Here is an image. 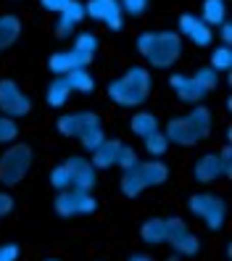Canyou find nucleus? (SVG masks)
Segmentation results:
<instances>
[{"mask_svg": "<svg viewBox=\"0 0 232 261\" xmlns=\"http://www.w3.org/2000/svg\"><path fill=\"white\" fill-rule=\"evenodd\" d=\"M193 80H195V85L209 95V93H214V90L219 87V71H214L211 66H200V69L193 74Z\"/></svg>", "mask_w": 232, "mask_h": 261, "instance_id": "28", "label": "nucleus"}, {"mask_svg": "<svg viewBox=\"0 0 232 261\" xmlns=\"http://www.w3.org/2000/svg\"><path fill=\"white\" fill-rule=\"evenodd\" d=\"M200 19H203L211 29L227 21V0H203L200 6Z\"/></svg>", "mask_w": 232, "mask_h": 261, "instance_id": "25", "label": "nucleus"}, {"mask_svg": "<svg viewBox=\"0 0 232 261\" xmlns=\"http://www.w3.org/2000/svg\"><path fill=\"white\" fill-rule=\"evenodd\" d=\"M143 145H145V153H148L150 159H161V156H166V150H169V140H166V135L161 129L148 135L145 140H143Z\"/></svg>", "mask_w": 232, "mask_h": 261, "instance_id": "27", "label": "nucleus"}, {"mask_svg": "<svg viewBox=\"0 0 232 261\" xmlns=\"http://www.w3.org/2000/svg\"><path fill=\"white\" fill-rule=\"evenodd\" d=\"M137 161H140V156H137V150L132 148V145H124L121 143V148H119V156H116V166L124 172V169H130V166H135Z\"/></svg>", "mask_w": 232, "mask_h": 261, "instance_id": "33", "label": "nucleus"}, {"mask_svg": "<svg viewBox=\"0 0 232 261\" xmlns=\"http://www.w3.org/2000/svg\"><path fill=\"white\" fill-rule=\"evenodd\" d=\"M76 140H80V145L87 150V153H92L95 150L103 140H106V132H103V124H95V127H90V129H85L80 137H76Z\"/></svg>", "mask_w": 232, "mask_h": 261, "instance_id": "29", "label": "nucleus"}, {"mask_svg": "<svg viewBox=\"0 0 232 261\" xmlns=\"http://www.w3.org/2000/svg\"><path fill=\"white\" fill-rule=\"evenodd\" d=\"M85 16L106 24L111 32H121V27H124V11H121L119 0H87Z\"/></svg>", "mask_w": 232, "mask_h": 261, "instance_id": "9", "label": "nucleus"}, {"mask_svg": "<svg viewBox=\"0 0 232 261\" xmlns=\"http://www.w3.org/2000/svg\"><path fill=\"white\" fill-rule=\"evenodd\" d=\"M140 240L145 245H164L166 243V219H148V222H143Z\"/></svg>", "mask_w": 232, "mask_h": 261, "instance_id": "24", "label": "nucleus"}, {"mask_svg": "<svg viewBox=\"0 0 232 261\" xmlns=\"http://www.w3.org/2000/svg\"><path fill=\"white\" fill-rule=\"evenodd\" d=\"M119 148H121V140H116V137H106V140L90 153V164L95 169H111V166H116Z\"/></svg>", "mask_w": 232, "mask_h": 261, "instance_id": "17", "label": "nucleus"}, {"mask_svg": "<svg viewBox=\"0 0 232 261\" xmlns=\"http://www.w3.org/2000/svg\"><path fill=\"white\" fill-rule=\"evenodd\" d=\"M137 53L150 69H172L182 58L185 40L172 32V29H161V32H140L137 35Z\"/></svg>", "mask_w": 232, "mask_h": 261, "instance_id": "2", "label": "nucleus"}, {"mask_svg": "<svg viewBox=\"0 0 232 261\" xmlns=\"http://www.w3.org/2000/svg\"><path fill=\"white\" fill-rule=\"evenodd\" d=\"M179 258H182V256H177V253H172V256H169L166 261H179Z\"/></svg>", "mask_w": 232, "mask_h": 261, "instance_id": "41", "label": "nucleus"}, {"mask_svg": "<svg viewBox=\"0 0 232 261\" xmlns=\"http://www.w3.org/2000/svg\"><path fill=\"white\" fill-rule=\"evenodd\" d=\"M103 124V119L95 111H71V114H61L56 119V129L61 137H80L85 129Z\"/></svg>", "mask_w": 232, "mask_h": 261, "instance_id": "11", "label": "nucleus"}, {"mask_svg": "<svg viewBox=\"0 0 232 261\" xmlns=\"http://www.w3.org/2000/svg\"><path fill=\"white\" fill-rule=\"evenodd\" d=\"M32 145L27 143H11L6 153L0 156V185L3 188H16L19 182L29 174L32 169Z\"/></svg>", "mask_w": 232, "mask_h": 261, "instance_id": "5", "label": "nucleus"}, {"mask_svg": "<svg viewBox=\"0 0 232 261\" xmlns=\"http://www.w3.org/2000/svg\"><path fill=\"white\" fill-rule=\"evenodd\" d=\"M85 19V3L82 0H69L66 8L58 13V21H56V37H71L76 32V27L82 24Z\"/></svg>", "mask_w": 232, "mask_h": 261, "instance_id": "15", "label": "nucleus"}, {"mask_svg": "<svg viewBox=\"0 0 232 261\" xmlns=\"http://www.w3.org/2000/svg\"><path fill=\"white\" fill-rule=\"evenodd\" d=\"M19 37H21V19L16 13H3L0 16V53L13 48Z\"/></svg>", "mask_w": 232, "mask_h": 261, "instance_id": "19", "label": "nucleus"}, {"mask_svg": "<svg viewBox=\"0 0 232 261\" xmlns=\"http://www.w3.org/2000/svg\"><path fill=\"white\" fill-rule=\"evenodd\" d=\"M119 3H121L124 16H143L150 0H119Z\"/></svg>", "mask_w": 232, "mask_h": 261, "instance_id": "34", "label": "nucleus"}, {"mask_svg": "<svg viewBox=\"0 0 232 261\" xmlns=\"http://www.w3.org/2000/svg\"><path fill=\"white\" fill-rule=\"evenodd\" d=\"M127 261H156L150 253H130V258Z\"/></svg>", "mask_w": 232, "mask_h": 261, "instance_id": "40", "label": "nucleus"}, {"mask_svg": "<svg viewBox=\"0 0 232 261\" xmlns=\"http://www.w3.org/2000/svg\"><path fill=\"white\" fill-rule=\"evenodd\" d=\"M119 190H121V195H124V198H137L143 190H148V188H145V179H143V172H140V161L121 172Z\"/></svg>", "mask_w": 232, "mask_h": 261, "instance_id": "18", "label": "nucleus"}, {"mask_svg": "<svg viewBox=\"0 0 232 261\" xmlns=\"http://www.w3.org/2000/svg\"><path fill=\"white\" fill-rule=\"evenodd\" d=\"M66 85L71 87V93H80V95H92L95 93V76H92L87 69H74L66 76Z\"/></svg>", "mask_w": 232, "mask_h": 261, "instance_id": "23", "label": "nucleus"}, {"mask_svg": "<svg viewBox=\"0 0 232 261\" xmlns=\"http://www.w3.org/2000/svg\"><path fill=\"white\" fill-rule=\"evenodd\" d=\"M219 159H222V166H224V177H229L232 174V148L229 145H224L219 150Z\"/></svg>", "mask_w": 232, "mask_h": 261, "instance_id": "38", "label": "nucleus"}, {"mask_svg": "<svg viewBox=\"0 0 232 261\" xmlns=\"http://www.w3.org/2000/svg\"><path fill=\"white\" fill-rule=\"evenodd\" d=\"M211 129H214V114L203 103H198V106H193L190 114L169 119L164 127V135L169 143L182 145V148H193L200 140H206L211 135Z\"/></svg>", "mask_w": 232, "mask_h": 261, "instance_id": "3", "label": "nucleus"}, {"mask_svg": "<svg viewBox=\"0 0 232 261\" xmlns=\"http://www.w3.org/2000/svg\"><path fill=\"white\" fill-rule=\"evenodd\" d=\"M188 211L193 214L195 219L203 222L206 229L211 232H219L227 222V201L216 193H209V190H200V193H193L188 198Z\"/></svg>", "mask_w": 232, "mask_h": 261, "instance_id": "4", "label": "nucleus"}, {"mask_svg": "<svg viewBox=\"0 0 232 261\" xmlns=\"http://www.w3.org/2000/svg\"><path fill=\"white\" fill-rule=\"evenodd\" d=\"M64 164L69 169L71 188H80V190H87V193L95 190V185H98V169L90 164V159H85V156H69Z\"/></svg>", "mask_w": 232, "mask_h": 261, "instance_id": "12", "label": "nucleus"}, {"mask_svg": "<svg viewBox=\"0 0 232 261\" xmlns=\"http://www.w3.org/2000/svg\"><path fill=\"white\" fill-rule=\"evenodd\" d=\"M106 93H108V100H114L116 106H121V109H140L153 93L150 69H145L140 64L124 69L116 80L108 82Z\"/></svg>", "mask_w": 232, "mask_h": 261, "instance_id": "1", "label": "nucleus"}, {"mask_svg": "<svg viewBox=\"0 0 232 261\" xmlns=\"http://www.w3.org/2000/svg\"><path fill=\"white\" fill-rule=\"evenodd\" d=\"M13 206H16V201H13V195L8 190H0V222H3L8 214L13 211Z\"/></svg>", "mask_w": 232, "mask_h": 261, "instance_id": "35", "label": "nucleus"}, {"mask_svg": "<svg viewBox=\"0 0 232 261\" xmlns=\"http://www.w3.org/2000/svg\"><path fill=\"white\" fill-rule=\"evenodd\" d=\"M21 251H19V245L16 243H3L0 245V261H19Z\"/></svg>", "mask_w": 232, "mask_h": 261, "instance_id": "36", "label": "nucleus"}, {"mask_svg": "<svg viewBox=\"0 0 232 261\" xmlns=\"http://www.w3.org/2000/svg\"><path fill=\"white\" fill-rule=\"evenodd\" d=\"M193 179L200 182V185H211L216 179H224V166H222V159L219 153H203L195 166H193Z\"/></svg>", "mask_w": 232, "mask_h": 261, "instance_id": "14", "label": "nucleus"}, {"mask_svg": "<svg viewBox=\"0 0 232 261\" xmlns=\"http://www.w3.org/2000/svg\"><path fill=\"white\" fill-rule=\"evenodd\" d=\"M219 37H222V45H229L232 42V21H222L219 24Z\"/></svg>", "mask_w": 232, "mask_h": 261, "instance_id": "39", "label": "nucleus"}, {"mask_svg": "<svg viewBox=\"0 0 232 261\" xmlns=\"http://www.w3.org/2000/svg\"><path fill=\"white\" fill-rule=\"evenodd\" d=\"M130 129H132V135L140 137V140H145L148 135L159 132L161 124H159V116L156 114H150V111H135L132 119H130Z\"/></svg>", "mask_w": 232, "mask_h": 261, "instance_id": "21", "label": "nucleus"}, {"mask_svg": "<svg viewBox=\"0 0 232 261\" xmlns=\"http://www.w3.org/2000/svg\"><path fill=\"white\" fill-rule=\"evenodd\" d=\"M140 172H143V179H145V188H159L169 179V166L161 159L140 161Z\"/></svg>", "mask_w": 232, "mask_h": 261, "instance_id": "20", "label": "nucleus"}, {"mask_svg": "<svg viewBox=\"0 0 232 261\" xmlns=\"http://www.w3.org/2000/svg\"><path fill=\"white\" fill-rule=\"evenodd\" d=\"M214 71H229L232 69V50H229V45H219V48H214L211 50V64H209Z\"/></svg>", "mask_w": 232, "mask_h": 261, "instance_id": "30", "label": "nucleus"}, {"mask_svg": "<svg viewBox=\"0 0 232 261\" xmlns=\"http://www.w3.org/2000/svg\"><path fill=\"white\" fill-rule=\"evenodd\" d=\"M69 0H40V8L42 11H48V13H61L66 8Z\"/></svg>", "mask_w": 232, "mask_h": 261, "instance_id": "37", "label": "nucleus"}, {"mask_svg": "<svg viewBox=\"0 0 232 261\" xmlns=\"http://www.w3.org/2000/svg\"><path fill=\"white\" fill-rule=\"evenodd\" d=\"M45 261H61V258H45Z\"/></svg>", "mask_w": 232, "mask_h": 261, "instance_id": "42", "label": "nucleus"}, {"mask_svg": "<svg viewBox=\"0 0 232 261\" xmlns=\"http://www.w3.org/2000/svg\"><path fill=\"white\" fill-rule=\"evenodd\" d=\"M0 114L8 119H24L32 114V98L19 87L16 80H0Z\"/></svg>", "mask_w": 232, "mask_h": 261, "instance_id": "7", "label": "nucleus"}, {"mask_svg": "<svg viewBox=\"0 0 232 261\" xmlns=\"http://www.w3.org/2000/svg\"><path fill=\"white\" fill-rule=\"evenodd\" d=\"M169 90L177 95L179 103H188V106H198L206 98V93L195 85V80L190 74H172L169 76Z\"/></svg>", "mask_w": 232, "mask_h": 261, "instance_id": "13", "label": "nucleus"}, {"mask_svg": "<svg viewBox=\"0 0 232 261\" xmlns=\"http://www.w3.org/2000/svg\"><path fill=\"white\" fill-rule=\"evenodd\" d=\"M53 208L61 219H76V217H87V214L98 211V201L95 195L80 190V188H66L58 190V195L53 198Z\"/></svg>", "mask_w": 232, "mask_h": 261, "instance_id": "6", "label": "nucleus"}, {"mask_svg": "<svg viewBox=\"0 0 232 261\" xmlns=\"http://www.w3.org/2000/svg\"><path fill=\"white\" fill-rule=\"evenodd\" d=\"M87 66H90V61H87L85 56H80L76 50H71V48L53 53L50 61H48V69H50L53 76H66V74L74 71V69H87Z\"/></svg>", "mask_w": 232, "mask_h": 261, "instance_id": "16", "label": "nucleus"}, {"mask_svg": "<svg viewBox=\"0 0 232 261\" xmlns=\"http://www.w3.org/2000/svg\"><path fill=\"white\" fill-rule=\"evenodd\" d=\"M71 95H74V93H71V87L66 85L64 76H56V80L45 87V100H48L50 109H64Z\"/></svg>", "mask_w": 232, "mask_h": 261, "instance_id": "22", "label": "nucleus"}, {"mask_svg": "<svg viewBox=\"0 0 232 261\" xmlns=\"http://www.w3.org/2000/svg\"><path fill=\"white\" fill-rule=\"evenodd\" d=\"M16 137H19V124H16V119H8V116L0 114V145L16 143Z\"/></svg>", "mask_w": 232, "mask_h": 261, "instance_id": "31", "label": "nucleus"}, {"mask_svg": "<svg viewBox=\"0 0 232 261\" xmlns=\"http://www.w3.org/2000/svg\"><path fill=\"white\" fill-rule=\"evenodd\" d=\"M50 185L56 188V193H58V190L71 188V177H69V169H66V164H64V161L56 164V166L50 169Z\"/></svg>", "mask_w": 232, "mask_h": 261, "instance_id": "32", "label": "nucleus"}, {"mask_svg": "<svg viewBox=\"0 0 232 261\" xmlns=\"http://www.w3.org/2000/svg\"><path fill=\"white\" fill-rule=\"evenodd\" d=\"M179 37L182 40H188V42H193L195 48H209V45L214 42V29L198 16V13H182L179 16Z\"/></svg>", "mask_w": 232, "mask_h": 261, "instance_id": "10", "label": "nucleus"}, {"mask_svg": "<svg viewBox=\"0 0 232 261\" xmlns=\"http://www.w3.org/2000/svg\"><path fill=\"white\" fill-rule=\"evenodd\" d=\"M98 35L95 32H80L74 37V45H71V50H76L80 56H85L90 64H92V58H95V53H98Z\"/></svg>", "mask_w": 232, "mask_h": 261, "instance_id": "26", "label": "nucleus"}, {"mask_svg": "<svg viewBox=\"0 0 232 261\" xmlns=\"http://www.w3.org/2000/svg\"><path fill=\"white\" fill-rule=\"evenodd\" d=\"M166 243L172 245V251L177 256H195L200 251L198 235L188 227V222L179 219V217L166 219Z\"/></svg>", "mask_w": 232, "mask_h": 261, "instance_id": "8", "label": "nucleus"}]
</instances>
